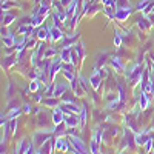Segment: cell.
<instances>
[{
  "label": "cell",
  "instance_id": "6da1fadb",
  "mask_svg": "<svg viewBox=\"0 0 154 154\" xmlns=\"http://www.w3.org/2000/svg\"><path fill=\"white\" fill-rule=\"evenodd\" d=\"M68 139H69V142H71V148H72L74 154H89V152H91V151L86 148V145H85V142H83L82 139L75 137L74 134L72 136H68Z\"/></svg>",
  "mask_w": 154,
  "mask_h": 154
},
{
  "label": "cell",
  "instance_id": "7a4b0ae2",
  "mask_svg": "<svg viewBox=\"0 0 154 154\" xmlns=\"http://www.w3.org/2000/svg\"><path fill=\"white\" fill-rule=\"evenodd\" d=\"M145 68L142 65H136L131 71H128L125 75H126V79L128 80H131V82H140V77H142Z\"/></svg>",
  "mask_w": 154,
  "mask_h": 154
},
{
  "label": "cell",
  "instance_id": "3957f363",
  "mask_svg": "<svg viewBox=\"0 0 154 154\" xmlns=\"http://www.w3.org/2000/svg\"><path fill=\"white\" fill-rule=\"evenodd\" d=\"M51 131V130H49ZM49 131H37V133H34V136H32V143L34 145H37V146H42L45 142H48V140L51 139V134H49ZM54 133V131H53Z\"/></svg>",
  "mask_w": 154,
  "mask_h": 154
},
{
  "label": "cell",
  "instance_id": "277c9868",
  "mask_svg": "<svg viewBox=\"0 0 154 154\" xmlns=\"http://www.w3.org/2000/svg\"><path fill=\"white\" fill-rule=\"evenodd\" d=\"M63 123L68 128H77L80 126V117L79 114H65V119H63Z\"/></svg>",
  "mask_w": 154,
  "mask_h": 154
},
{
  "label": "cell",
  "instance_id": "5b68a950",
  "mask_svg": "<svg viewBox=\"0 0 154 154\" xmlns=\"http://www.w3.org/2000/svg\"><path fill=\"white\" fill-rule=\"evenodd\" d=\"M51 119H53V125L59 126L63 123V119H65V112H63L62 106H56L53 109V114H51Z\"/></svg>",
  "mask_w": 154,
  "mask_h": 154
},
{
  "label": "cell",
  "instance_id": "8992f818",
  "mask_svg": "<svg viewBox=\"0 0 154 154\" xmlns=\"http://www.w3.org/2000/svg\"><path fill=\"white\" fill-rule=\"evenodd\" d=\"M71 85V89H72V93H74V96L75 97H83L85 94H86V91H85V88L82 86V83H80V80L79 79H74L72 82H69Z\"/></svg>",
  "mask_w": 154,
  "mask_h": 154
},
{
  "label": "cell",
  "instance_id": "52a82bcc",
  "mask_svg": "<svg viewBox=\"0 0 154 154\" xmlns=\"http://www.w3.org/2000/svg\"><path fill=\"white\" fill-rule=\"evenodd\" d=\"M69 148H71V142L68 137H57L56 139V149H59L62 152H66V151H69Z\"/></svg>",
  "mask_w": 154,
  "mask_h": 154
},
{
  "label": "cell",
  "instance_id": "ba28073f",
  "mask_svg": "<svg viewBox=\"0 0 154 154\" xmlns=\"http://www.w3.org/2000/svg\"><path fill=\"white\" fill-rule=\"evenodd\" d=\"M62 72H63V75L66 77L68 82H72V80L75 79L74 65H72V63H62Z\"/></svg>",
  "mask_w": 154,
  "mask_h": 154
},
{
  "label": "cell",
  "instance_id": "9c48e42d",
  "mask_svg": "<svg viewBox=\"0 0 154 154\" xmlns=\"http://www.w3.org/2000/svg\"><path fill=\"white\" fill-rule=\"evenodd\" d=\"M54 148H56V139H49L48 142H45L35 152L37 154H51Z\"/></svg>",
  "mask_w": 154,
  "mask_h": 154
},
{
  "label": "cell",
  "instance_id": "30bf717a",
  "mask_svg": "<svg viewBox=\"0 0 154 154\" xmlns=\"http://www.w3.org/2000/svg\"><path fill=\"white\" fill-rule=\"evenodd\" d=\"M130 16H131V8L130 6L117 8V9H116V20H117V22H125Z\"/></svg>",
  "mask_w": 154,
  "mask_h": 154
},
{
  "label": "cell",
  "instance_id": "8fae6325",
  "mask_svg": "<svg viewBox=\"0 0 154 154\" xmlns=\"http://www.w3.org/2000/svg\"><path fill=\"white\" fill-rule=\"evenodd\" d=\"M48 31H49V40L51 42H59V40H62L63 38V32H62V28H57V26H49L48 28Z\"/></svg>",
  "mask_w": 154,
  "mask_h": 154
},
{
  "label": "cell",
  "instance_id": "7c38bea8",
  "mask_svg": "<svg viewBox=\"0 0 154 154\" xmlns=\"http://www.w3.org/2000/svg\"><path fill=\"white\" fill-rule=\"evenodd\" d=\"M60 106L65 114H80L82 111V108H79L75 103H62Z\"/></svg>",
  "mask_w": 154,
  "mask_h": 154
},
{
  "label": "cell",
  "instance_id": "4fadbf2b",
  "mask_svg": "<svg viewBox=\"0 0 154 154\" xmlns=\"http://www.w3.org/2000/svg\"><path fill=\"white\" fill-rule=\"evenodd\" d=\"M100 83H102V77L99 74V69H96L91 75H89V85H91L93 89H99Z\"/></svg>",
  "mask_w": 154,
  "mask_h": 154
},
{
  "label": "cell",
  "instance_id": "5bb4252c",
  "mask_svg": "<svg viewBox=\"0 0 154 154\" xmlns=\"http://www.w3.org/2000/svg\"><path fill=\"white\" fill-rule=\"evenodd\" d=\"M66 89H68V83L66 82H60V83H56V91H54V97L60 99L63 94L66 93Z\"/></svg>",
  "mask_w": 154,
  "mask_h": 154
},
{
  "label": "cell",
  "instance_id": "9a60e30c",
  "mask_svg": "<svg viewBox=\"0 0 154 154\" xmlns=\"http://www.w3.org/2000/svg\"><path fill=\"white\" fill-rule=\"evenodd\" d=\"M2 40H3V45L6 46V48H11V46H16V35L12 34V32H9V34H6V35H3L2 37Z\"/></svg>",
  "mask_w": 154,
  "mask_h": 154
},
{
  "label": "cell",
  "instance_id": "2e32d148",
  "mask_svg": "<svg viewBox=\"0 0 154 154\" xmlns=\"http://www.w3.org/2000/svg\"><path fill=\"white\" fill-rule=\"evenodd\" d=\"M148 105H149V96L142 91L139 96V106H140V109H146Z\"/></svg>",
  "mask_w": 154,
  "mask_h": 154
},
{
  "label": "cell",
  "instance_id": "e0dca14e",
  "mask_svg": "<svg viewBox=\"0 0 154 154\" xmlns=\"http://www.w3.org/2000/svg\"><path fill=\"white\" fill-rule=\"evenodd\" d=\"M34 35L38 38V40H49V31L48 29H45V28H35V32H34Z\"/></svg>",
  "mask_w": 154,
  "mask_h": 154
},
{
  "label": "cell",
  "instance_id": "ac0fdd59",
  "mask_svg": "<svg viewBox=\"0 0 154 154\" xmlns=\"http://www.w3.org/2000/svg\"><path fill=\"white\" fill-rule=\"evenodd\" d=\"M71 53H72V48H63L62 49L60 59L63 63H71Z\"/></svg>",
  "mask_w": 154,
  "mask_h": 154
},
{
  "label": "cell",
  "instance_id": "d6986e66",
  "mask_svg": "<svg viewBox=\"0 0 154 154\" xmlns=\"http://www.w3.org/2000/svg\"><path fill=\"white\" fill-rule=\"evenodd\" d=\"M137 26H139L140 29L146 31V29H149V28H151V20H149V19H146V17H142L140 20H137Z\"/></svg>",
  "mask_w": 154,
  "mask_h": 154
},
{
  "label": "cell",
  "instance_id": "ffe728a7",
  "mask_svg": "<svg viewBox=\"0 0 154 154\" xmlns=\"http://www.w3.org/2000/svg\"><path fill=\"white\" fill-rule=\"evenodd\" d=\"M148 139H149V136L146 133H140V134L134 136V142H136V145H145V142Z\"/></svg>",
  "mask_w": 154,
  "mask_h": 154
},
{
  "label": "cell",
  "instance_id": "44dd1931",
  "mask_svg": "<svg viewBox=\"0 0 154 154\" xmlns=\"http://www.w3.org/2000/svg\"><path fill=\"white\" fill-rule=\"evenodd\" d=\"M12 63H17V56H16V54H14V56H6V57L3 59V63H2V65H3L5 69H8V68L12 65Z\"/></svg>",
  "mask_w": 154,
  "mask_h": 154
},
{
  "label": "cell",
  "instance_id": "7402d4cb",
  "mask_svg": "<svg viewBox=\"0 0 154 154\" xmlns=\"http://www.w3.org/2000/svg\"><path fill=\"white\" fill-rule=\"evenodd\" d=\"M111 66L114 68V71H117V72L123 71V65H122V62H120L119 57H112L111 59Z\"/></svg>",
  "mask_w": 154,
  "mask_h": 154
},
{
  "label": "cell",
  "instance_id": "603a6c76",
  "mask_svg": "<svg viewBox=\"0 0 154 154\" xmlns=\"http://www.w3.org/2000/svg\"><path fill=\"white\" fill-rule=\"evenodd\" d=\"M40 83H42L40 79H34V80L29 83V86H28V91H29V93H37L38 89H40Z\"/></svg>",
  "mask_w": 154,
  "mask_h": 154
},
{
  "label": "cell",
  "instance_id": "cb8c5ba5",
  "mask_svg": "<svg viewBox=\"0 0 154 154\" xmlns=\"http://www.w3.org/2000/svg\"><path fill=\"white\" fill-rule=\"evenodd\" d=\"M54 91H56V85L54 83H48L46 89L43 91V96L45 97H54Z\"/></svg>",
  "mask_w": 154,
  "mask_h": 154
},
{
  "label": "cell",
  "instance_id": "d4e9b609",
  "mask_svg": "<svg viewBox=\"0 0 154 154\" xmlns=\"http://www.w3.org/2000/svg\"><path fill=\"white\" fill-rule=\"evenodd\" d=\"M43 103L46 105V106H59V99L57 97H45L43 99Z\"/></svg>",
  "mask_w": 154,
  "mask_h": 154
},
{
  "label": "cell",
  "instance_id": "484cf974",
  "mask_svg": "<svg viewBox=\"0 0 154 154\" xmlns=\"http://www.w3.org/2000/svg\"><path fill=\"white\" fill-rule=\"evenodd\" d=\"M16 19V16H12V14H8V12H5V14L2 16V23H3V26H9V25L12 23V20Z\"/></svg>",
  "mask_w": 154,
  "mask_h": 154
},
{
  "label": "cell",
  "instance_id": "4316f807",
  "mask_svg": "<svg viewBox=\"0 0 154 154\" xmlns=\"http://www.w3.org/2000/svg\"><path fill=\"white\" fill-rule=\"evenodd\" d=\"M46 19V16H32V22H31V25L34 28H37V26H40V25L43 23V20Z\"/></svg>",
  "mask_w": 154,
  "mask_h": 154
},
{
  "label": "cell",
  "instance_id": "83f0119b",
  "mask_svg": "<svg viewBox=\"0 0 154 154\" xmlns=\"http://www.w3.org/2000/svg\"><path fill=\"white\" fill-rule=\"evenodd\" d=\"M74 46H75L74 51L77 53V56L80 57V60H83V59H85V49H83V45H82V43H75Z\"/></svg>",
  "mask_w": 154,
  "mask_h": 154
},
{
  "label": "cell",
  "instance_id": "f1b7e54d",
  "mask_svg": "<svg viewBox=\"0 0 154 154\" xmlns=\"http://www.w3.org/2000/svg\"><path fill=\"white\" fill-rule=\"evenodd\" d=\"M79 117H80V126L83 128L85 123H86V105L82 106V111H80V116H79Z\"/></svg>",
  "mask_w": 154,
  "mask_h": 154
},
{
  "label": "cell",
  "instance_id": "f546056e",
  "mask_svg": "<svg viewBox=\"0 0 154 154\" xmlns=\"http://www.w3.org/2000/svg\"><path fill=\"white\" fill-rule=\"evenodd\" d=\"M152 148H154V139H152V136H151L146 142H145V151H146V152H151Z\"/></svg>",
  "mask_w": 154,
  "mask_h": 154
},
{
  "label": "cell",
  "instance_id": "4dcf8cb0",
  "mask_svg": "<svg viewBox=\"0 0 154 154\" xmlns=\"http://www.w3.org/2000/svg\"><path fill=\"white\" fill-rule=\"evenodd\" d=\"M56 54H57V51H56L54 48H46L45 54H43V59H49V57H53V56H56Z\"/></svg>",
  "mask_w": 154,
  "mask_h": 154
},
{
  "label": "cell",
  "instance_id": "1f68e13d",
  "mask_svg": "<svg viewBox=\"0 0 154 154\" xmlns=\"http://www.w3.org/2000/svg\"><path fill=\"white\" fill-rule=\"evenodd\" d=\"M151 2H152V0H142V2L137 3V6H136V8H137V11H143V9L151 3Z\"/></svg>",
  "mask_w": 154,
  "mask_h": 154
},
{
  "label": "cell",
  "instance_id": "d6a6232c",
  "mask_svg": "<svg viewBox=\"0 0 154 154\" xmlns=\"http://www.w3.org/2000/svg\"><path fill=\"white\" fill-rule=\"evenodd\" d=\"M46 46L43 45V43H40V45H38V48H37V51H35V53H37V57H40V59H43V54H45V49Z\"/></svg>",
  "mask_w": 154,
  "mask_h": 154
},
{
  "label": "cell",
  "instance_id": "836d02e7",
  "mask_svg": "<svg viewBox=\"0 0 154 154\" xmlns=\"http://www.w3.org/2000/svg\"><path fill=\"white\" fill-rule=\"evenodd\" d=\"M114 45L117 46V48H119V46H122V37H120V34H119V32H116V34H114Z\"/></svg>",
  "mask_w": 154,
  "mask_h": 154
},
{
  "label": "cell",
  "instance_id": "e575fe53",
  "mask_svg": "<svg viewBox=\"0 0 154 154\" xmlns=\"http://www.w3.org/2000/svg\"><path fill=\"white\" fill-rule=\"evenodd\" d=\"M35 38H37V37H35ZM35 38H32V37H28V38H26V48H34V46H35V43H37Z\"/></svg>",
  "mask_w": 154,
  "mask_h": 154
},
{
  "label": "cell",
  "instance_id": "d590c367",
  "mask_svg": "<svg viewBox=\"0 0 154 154\" xmlns=\"http://www.w3.org/2000/svg\"><path fill=\"white\" fill-rule=\"evenodd\" d=\"M79 59H80V57L77 56V53H75V51L72 49V53H71V63H72L74 66L77 65V62H79Z\"/></svg>",
  "mask_w": 154,
  "mask_h": 154
},
{
  "label": "cell",
  "instance_id": "8d00e7d4",
  "mask_svg": "<svg viewBox=\"0 0 154 154\" xmlns=\"http://www.w3.org/2000/svg\"><path fill=\"white\" fill-rule=\"evenodd\" d=\"M11 6H17V2H3V3H2V9H3V11H6V9L11 8Z\"/></svg>",
  "mask_w": 154,
  "mask_h": 154
},
{
  "label": "cell",
  "instance_id": "74e56055",
  "mask_svg": "<svg viewBox=\"0 0 154 154\" xmlns=\"http://www.w3.org/2000/svg\"><path fill=\"white\" fill-rule=\"evenodd\" d=\"M99 74H100L102 79H105V77L108 75V69H106V68H102V69L99 68Z\"/></svg>",
  "mask_w": 154,
  "mask_h": 154
},
{
  "label": "cell",
  "instance_id": "f35d334b",
  "mask_svg": "<svg viewBox=\"0 0 154 154\" xmlns=\"http://www.w3.org/2000/svg\"><path fill=\"white\" fill-rule=\"evenodd\" d=\"M23 112H26V114L31 112V105H29V103H25V105H23Z\"/></svg>",
  "mask_w": 154,
  "mask_h": 154
},
{
  "label": "cell",
  "instance_id": "ab89813d",
  "mask_svg": "<svg viewBox=\"0 0 154 154\" xmlns=\"http://www.w3.org/2000/svg\"><path fill=\"white\" fill-rule=\"evenodd\" d=\"M151 59H152V62H154V53H151Z\"/></svg>",
  "mask_w": 154,
  "mask_h": 154
},
{
  "label": "cell",
  "instance_id": "60d3db41",
  "mask_svg": "<svg viewBox=\"0 0 154 154\" xmlns=\"http://www.w3.org/2000/svg\"><path fill=\"white\" fill-rule=\"evenodd\" d=\"M3 2H8V0H2V3H3Z\"/></svg>",
  "mask_w": 154,
  "mask_h": 154
},
{
  "label": "cell",
  "instance_id": "b9f144b4",
  "mask_svg": "<svg viewBox=\"0 0 154 154\" xmlns=\"http://www.w3.org/2000/svg\"><path fill=\"white\" fill-rule=\"evenodd\" d=\"M72 154H74V152H72Z\"/></svg>",
  "mask_w": 154,
  "mask_h": 154
},
{
  "label": "cell",
  "instance_id": "7bdbcfd3",
  "mask_svg": "<svg viewBox=\"0 0 154 154\" xmlns=\"http://www.w3.org/2000/svg\"><path fill=\"white\" fill-rule=\"evenodd\" d=\"M35 154H37V152H35Z\"/></svg>",
  "mask_w": 154,
  "mask_h": 154
}]
</instances>
